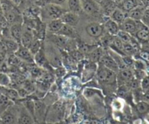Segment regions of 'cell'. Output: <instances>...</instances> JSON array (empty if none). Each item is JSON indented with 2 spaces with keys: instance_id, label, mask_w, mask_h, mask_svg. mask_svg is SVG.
<instances>
[{
  "instance_id": "obj_6",
  "label": "cell",
  "mask_w": 149,
  "mask_h": 124,
  "mask_svg": "<svg viewBox=\"0 0 149 124\" xmlns=\"http://www.w3.org/2000/svg\"><path fill=\"white\" fill-rule=\"evenodd\" d=\"M144 26L145 25L143 24L139 20H135L133 19L127 17L123 20V22L119 25V28H120V30H124V31L133 36L138 29H140Z\"/></svg>"
},
{
  "instance_id": "obj_7",
  "label": "cell",
  "mask_w": 149,
  "mask_h": 124,
  "mask_svg": "<svg viewBox=\"0 0 149 124\" xmlns=\"http://www.w3.org/2000/svg\"><path fill=\"white\" fill-rule=\"evenodd\" d=\"M134 78L135 77L132 68H122L116 73V83L118 86L127 84Z\"/></svg>"
},
{
  "instance_id": "obj_37",
  "label": "cell",
  "mask_w": 149,
  "mask_h": 124,
  "mask_svg": "<svg viewBox=\"0 0 149 124\" xmlns=\"http://www.w3.org/2000/svg\"><path fill=\"white\" fill-rule=\"evenodd\" d=\"M23 88H24L29 94H33V92L36 90V85L34 84L31 82L30 81H26L25 82H23V86H22Z\"/></svg>"
},
{
  "instance_id": "obj_39",
  "label": "cell",
  "mask_w": 149,
  "mask_h": 124,
  "mask_svg": "<svg viewBox=\"0 0 149 124\" xmlns=\"http://www.w3.org/2000/svg\"><path fill=\"white\" fill-rule=\"evenodd\" d=\"M141 22L143 23V24L145 25L146 26L148 27V24H149V8L148 7L146 8V10H144L142 17H141Z\"/></svg>"
},
{
  "instance_id": "obj_3",
  "label": "cell",
  "mask_w": 149,
  "mask_h": 124,
  "mask_svg": "<svg viewBox=\"0 0 149 124\" xmlns=\"http://www.w3.org/2000/svg\"><path fill=\"white\" fill-rule=\"evenodd\" d=\"M83 14L96 19H102L103 17L102 14L100 4L95 0H80Z\"/></svg>"
},
{
  "instance_id": "obj_36",
  "label": "cell",
  "mask_w": 149,
  "mask_h": 124,
  "mask_svg": "<svg viewBox=\"0 0 149 124\" xmlns=\"http://www.w3.org/2000/svg\"><path fill=\"white\" fill-rule=\"evenodd\" d=\"M116 36H117L124 44L130 43L131 39L133 37V36H132V35L130 34V33H127V32L122 30H119V31L118 32V33L116 34Z\"/></svg>"
},
{
  "instance_id": "obj_21",
  "label": "cell",
  "mask_w": 149,
  "mask_h": 124,
  "mask_svg": "<svg viewBox=\"0 0 149 124\" xmlns=\"http://www.w3.org/2000/svg\"><path fill=\"white\" fill-rule=\"evenodd\" d=\"M10 36L13 40L20 44L22 33H23V23H15L10 26Z\"/></svg>"
},
{
  "instance_id": "obj_19",
  "label": "cell",
  "mask_w": 149,
  "mask_h": 124,
  "mask_svg": "<svg viewBox=\"0 0 149 124\" xmlns=\"http://www.w3.org/2000/svg\"><path fill=\"white\" fill-rule=\"evenodd\" d=\"M33 61L36 63L39 68H47V67H50V65L48 62L47 59L45 55V51H44L43 46L40 49V50L38 52H36L34 55H33Z\"/></svg>"
},
{
  "instance_id": "obj_27",
  "label": "cell",
  "mask_w": 149,
  "mask_h": 124,
  "mask_svg": "<svg viewBox=\"0 0 149 124\" xmlns=\"http://www.w3.org/2000/svg\"><path fill=\"white\" fill-rule=\"evenodd\" d=\"M146 8H147V7H145L143 5L138 6L137 7H135V8L132 9V10L128 12L127 13V17H130L131 19H133L135 20H139V21H141V17H142L143 13Z\"/></svg>"
},
{
  "instance_id": "obj_20",
  "label": "cell",
  "mask_w": 149,
  "mask_h": 124,
  "mask_svg": "<svg viewBox=\"0 0 149 124\" xmlns=\"http://www.w3.org/2000/svg\"><path fill=\"white\" fill-rule=\"evenodd\" d=\"M105 52H106L105 48H103L101 46H97L93 51H91L86 57H87V59L89 62H94V63H98L100 57L103 56V55Z\"/></svg>"
},
{
  "instance_id": "obj_8",
  "label": "cell",
  "mask_w": 149,
  "mask_h": 124,
  "mask_svg": "<svg viewBox=\"0 0 149 124\" xmlns=\"http://www.w3.org/2000/svg\"><path fill=\"white\" fill-rule=\"evenodd\" d=\"M4 17H5L7 23L10 25L15 24V23H23V17L22 12L17 7H14L11 10L4 13Z\"/></svg>"
},
{
  "instance_id": "obj_14",
  "label": "cell",
  "mask_w": 149,
  "mask_h": 124,
  "mask_svg": "<svg viewBox=\"0 0 149 124\" xmlns=\"http://www.w3.org/2000/svg\"><path fill=\"white\" fill-rule=\"evenodd\" d=\"M34 103V118L35 121L40 123L42 121H45L46 114V105L42 101L36 100Z\"/></svg>"
},
{
  "instance_id": "obj_33",
  "label": "cell",
  "mask_w": 149,
  "mask_h": 124,
  "mask_svg": "<svg viewBox=\"0 0 149 124\" xmlns=\"http://www.w3.org/2000/svg\"><path fill=\"white\" fill-rule=\"evenodd\" d=\"M42 47V40L35 37L34 39H33V42L31 43V44L30 47H29V50L31 51V52L34 55L36 52H38L39 50H40V49Z\"/></svg>"
},
{
  "instance_id": "obj_44",
  "label": "cell",
  "mask_w": 149,
  "mask_h": 124,
  "mask_svg": "<svg viewBox=\"0 0 149 124\" xmlns=\"http://www.w3.org/2000/svg\"><path fill=\"white\" fill-rule=\"evenodd\" d=\"M124 1V0H115V1H116V3H119V2H121V1Z\"/></svg>"
},
{
  "instance_id": "obj_12",
  "label": "cell",
  "mask_w": 149,
  "mask_h": 124,
  "mask_svg": "<svg viewBox=\"0 0 149 124\" xmlns=\"http://www.w3.org/2000/svg\"><path fill=\"white\" fill-rule=\"evenodd\" d=\"M98 63L101 64L102 65L106 67V68L111 70V71L116 73L119 71V68L117 65V64H116V62H115L113 58L107 52H105L103 54V56L100 57Z\"/></svg>"
},
{
  "instance_id": "obj_2",
  "label": "cell",
  "mask_w": 149,
  "mask_h": 124,
  "mask_svg": "<svg viewBox=\"0 0 149 124\" xmlns=\"http://www.w3.org/2000/svg\"><path fill=\"white\" fill-rule=\"evenodd\" d=\"M95 76L100 84H103L107 87H112L117 84L116 83V73L108 69L101 64L97 63Z\"/></svg>"
},
{
  "instance_id": "obj_1",
  "label": "cell",
  "mask_w": 149,
  "mask_h": 124,
  "mask_svg": "<svg viewBox=\"0 0 149 124\" xmlns=\"http://www.w3.org/2000/svg\"><path fill=\"white\" fill-rule=\"evenodd\" d=\"M67 11L62 6L52 4H44L40 7L39 18L44 23L55 19H59L63 14Z\"/></svg>"
},
{
  "instance_id": "obj_24",
  "label": "cell",
  "mask_w": 149,
  "mask_h": 124,
  "mask_svg": "<svg viewBox=\"0 0 149 124\" xmlns=\"http://www.w3.org/2000/svg\"><path fill=\"white\" fill-rule=\"evenodd\" d=\"M134 37L140 42V44L148 42L149 39V31L148 27L144 26L140 29H138L136 33L133 35Z\"/></svg>"
},
{
  "instance_id": "obj_10",
  "label": "cell",
  "mask_w": 149,
  "mask_h": 124,
  "mask_svg": "<svg viewBox=\"0 0 149 124\" xmlns=\"http://www.w3.org/2000/svg\"><path fill=\"white\" fill-rule=\"evenodd\" d=\"M60 19H61L63 24L69 25V26L77 28L79 23H80L81 17H80L79 15L77 14V13L72 12L67 10L61 15Z\"/></svg>"
},
{
  "instance_id": "obj_31",
  "label": "cell",
  "mask_w": 149,
  "mask_h": 124,
  "mask_svg": "<svg viewBox=\"0 0 149 124\" xmlns=\"http://www.w3.org/2000/svg\"><path fill=\"white\" fill-rule=\"evenodd\" d=\"M136 110L139 114L144 116L148 113L149 110L148 103L144 101H140L136 103Z\"/></svg>"
},
{
  "instance_id": "obj_15",
  "label": "cell",
  "mask_w": 149,
  "mask_h": 124,
  "mask_svg": "<svg viewBox=\"0 0 149 124\" xmlns=\"http://www.w3.org/2000/svg\"><path fill=\"white\" fill-rule=\"evenodd\" d=\"M97 63H94V62H87L84 65V70L82 72V81L86 82V81H90V79L93 78L95 76L96 71H97Z\"/></svg>"
},
{
  "instance_id": "obj_38",
  "label": "cell",
  "mask_w": 149,
  "mask_h": 124,
  "mask_svg": "<svg viewBox=\"0 0 149 124\" xmlns=\"http://www.w3.org/2000/svg\"><path fill=\"white\" fill-rule=\"evenodd\" d=\"M140 84H141V89L143 91H148L149 89V79L148 76L142 78L140 81Z\"/></svg>"
},
{
  "instance_id": "obj_9",
  "label": "cell",
  "mask_w": 149,
  "mask_h": 124,
  "mask_svg": "<svg viewBox=\"0 0 149 124\" xmlns=\"http://www.w3.org/2000/svg\"><path fill=\"white\" fill-rule=\"evenodd\" d=\"M34 33L31 28L23 23V33L20 39V44L25 47L29 48L34 39Z\"/></svg>"
},
{
  "instance_id": "obj_26",
  "label": "cell",
  "mask_w": 149,
  "mask_h": 124,
  "mask_svg": "<svg viewBox=\"0 0 149 124\" xmlns=\"http://www.w3.org/2000/svg\"><path fill=\"white\" fill-rule=\"evenodd\" d=\"M109 17H110L111 20H113L116 23L120 25L123 22V20L127 17V13L117 7L112 12L111 14L110 15Z\"/></svg>"
},
{
  "instance_id": "obj_16",
  "label": "cell",
  "mask_w": 149,
  "mask_h": 124,
  "mask_svg": "<svg viewBox=\"0 0 149 124\" xmlns=\"http://www.w3.org/2000/svg\"><path fill=\"white\" fill-rule=\"evenodd\" d=\"M103 17H109L112 12L117 7L115 0H101L99 2Z\"/></svg>"
},
{
  "instance_id": "obj_43",
  "label": "cell",
  "mask_w": 149,
  "mask_h": 124,
  "mask_svg": "<svg viewBox=\"0 0 149 124\" xmlns=\"http://www.w3.org/2000/svg\"><path fill=\"white\" fill-rule=\"evenodd\" d=\"M3 15V12L2 10H1V4H0V16Z\"/></svg>"
},
{
  "instance_id": "obj_47",
  "label": "cell",
  "mask_w": 149,
  "mask_h": 124,
  "mask_svg": "<svg viewBox=\"0 0 149 124\" xmlns=\"http://www.w3.org/2000/svg\"><path fill=\"white\" fill-rule=\"evenodd\" d=\"M95 1H97V2L99 3V2H100V1H101V0H95Z\"/></svg>"
},
{
  "instance_id": "obj_45",
  "label": "cell",
  "mask_w": 149,
  "mask_h": 124,
  "mask_svg": "<svg viewBox=\"0 0 149 124\" xmlns=\"http://www.w3.org/2000/svg\"><path fill=\"white\" fill-rule=\"evenodd\" d=\"M33 124H41L39 122H37V121H35L34 123H33Z\"/></svg>"
},
{
  "instance_id": "obj_11",
  "label": "cell",
  "mask_w": 149,
  "mask_h": 124,
  "mask_svg": "<svg viewBox=\"0 0 149 124\" xmlns=\"http://www.w3.org/2000/svg\"><path fill=\"white\" fill-rule=\"evenodd\" d=\"M14 55L20 59L22 62H26L27 63H33V55L31 52L29 48L25 47L22 45H19V47L14 53Z\"/></svg>"
},
{
  "instance_id": "obj_32",
  "label": "cell",
  "mask_w": 149,
  "mask_h": 124,
  "mask_svg": "<svg viewBox=\"0 0 149 124\" xmlns=\"http://www.w3.org/2000/svg\"><path fill=\"white\" fill-rule=\"evenodd\" d=\"M66 3L67 0H36L34 4L39 6V7H41L44 4H52L63 7L64 4H66Z\"/></svg>"
},
{
  "instance_id": "obj_46",
  "label": "cell",
  "mask_w": 149,
  "mask_h": 124,
  "mask_svg": "<svg viewBox=\"0 0 149 124\" xmlns=\"http://www.w3.org/2000/svg\"><path fill=\"white\" fill-rule=\"evenodd\" d=\"M1 39V29H0V39Z\"/></svg>"
},
{
  "instance_id": "obj_29",
  "label": "cell",
  "mask_w": 149,
  "mask_h": 124,
  "mask_svg": "<svg viewBox=\"0 0 149 124\" xmlns=\"http://www.w3.org/2000/svg\"><path fill=\"white\" fill-rule=\"evenodd\" d=\"M15 103L7 98L3 94H0V116L7 110L8 107L14 105Z\"/></svg>"
},
{
  "instance_id": "obj_22",
  "label": "cell",
  "mask_w": 149,
  "mask_h": 124,
  "mask_svg": "<svg viewBox=\"0 0 149 124\" xmlns=\"http://www.w3.org/2000/svg\"><path fill=\"white\" fill-rule=\"evenodd\" d=\"M140 5H142L140 0H124L117 4V7L126 13Z\"/></svg>"
},
{
  "instance_id": "obj_28",
  "label": "cell",
  "mask_w": 149,
  "mask_h": 124,
  "mask_svg": "<svg viewBox=\"0 0 149 124\" xmlns=\"http://www.w3.org/2000/svg\"><path fill=\"white\" fill-rule=\"evenodd\" d=\"M67 5L68 7V11L77 13L79 15L83 14L80 0H67Z\"/></svg>"
},
{
  "instance_id": "obj_17",
  "label": "cell",
  "mask_w": 149,
  "mask_h": 124,
  "mask_svg": "<svg viewBox=\"0 0 149 124\" xmlns=\"http://www.w3.org/2000/svg\"><path fill=\"white\" fill-rule=\"evenodd\" d=\"M103 20V26H104V28L106 33L112 35V36H116L118 32L120 30L119 25L109 17H105Z\"/></svg>"
},
{
  "instance_id": "obj_30",
  "label": "cell",
  "mask_w": 149,
  "mask_h": 124,
  "mask_svg": "<svg viewBox=\"0 0 149 124\" xmlns=\"http://www.w3.org/2000/svg\"><path fill=\"white\" fill-rule=\"evenodd\" d=\"M6 44L7 48V54H14L17 48L19 47V44L13 39H2Z\"/></svg>"
},
{
  "instance_id": "obj_4",
  "label": "cell",
  "mask_w": 149,
  "mask_h": 124,
  "mask_svg": "<svg viewBox=\"0 0 149 124\" xmlns=\"http://www.w3.org/2000/svg\"><path fill=\"white\" fill-rule=\"evenodd\" d=\"M84 30L90 38L96 40H100V38L106 33L103 23L99 21L89 22L86 24Z\"/></svg>"
},
{
  "instance_id": "obj_5",
  "label": "cell",
  "mask_w": 149,
  "mask_h": 124,
  "mask_svg": "<svg viewBox=\"0 0 149 124\" xmlns=\"http://www.w3.org/2000/svg\"><path fill=\"white\" fill-rule=\"evenodd\" d=\"M15 103L0 116V124H17L19 107H15Z\"/></svg>"
},
{
  "instance_id": "obj_42",
  "label": "cell",
  "mask_w": 149,
  "mask_h": 124,
  "mask_svg": "<svg viewBox=\"0 0 149 124\" xmlns=\"http://www.w3.org/2000/svg\"><path fill=\"white\" fill-rule=\"evenodd\" d=\"M142 4V5H143L145 7H149V0H140Z\"/></svg>"
},
{
  "instance_id": "obj_41",
  "label": "cell",
  "mask_w": 149,
  "mask_h": 124,
  "mask_svg": "<svg viewBox=\"0 0 149 124\" xmlns=\"http://www.w3.org/2000/svg\"><path fill=\"white\" fill-rule=\"evenodd\" d=\"M9 1H11L15 7H18V8L20 6L23 5V3L25 2V0H9Z\"/></svg>"
},
{
  "instance_id": "obj_25",
  "label": "cell",
  "mask_w": 149,
  "mask_h": 124,
  "mask_svg": "<svg viewBox=\"0 0 149 124\" xmlns=\"http://www.w3.org/2000/svg\"><path fill=\"white\" fill-rule=\"evenodd\" d=\"M98 45L97 44H90L81 41H77V48L80 52L83 54L84 56H87L91 51H93L95 48H96Z\"/></svg>"
},
{
  "instance_id": "obj_35",
  "label": "cell",
  "mask_w": 149,
  "mask_h": 124,
  "mask_svg": "<svg viewBox=\"0 0 149 124\" xmlns=\"http://www.w3.org/2000/svg\"><path fill=\"white\" fill-rule=\"evenodd\" d=\"M11 83V77L8 73L0 72V87H10Z\"/></svg>"
},
{
  "instance_id": "obj_40",
  "label": "cell",
  "mask_w": 149,
  "mask_h": 124,
  "mask_svg": "<svg viewBox=\"0 0 149 124\" xmlns=\"http://www.w3.org/2000/svg\"><path fill=\"white\" fill-rule=\"evenodd\" d=\"M65 69L62 67V65L60 67H58L55 69V75L58 77H62L65 75Z\"/></svg>"
},
{
  "instance_id": "obj_18",
  "label": "cell",
  "mask_w": 149,
  "mask_h": 124,
  "mask_svg": "<svg viewBox=\"0 0 149 124\" xmlns=\"http://www.w3.org/2000/svg\"><path fill=\"white\" fill-rule=\"evenodd\" d=\"M56 34L61 35V36H64V37H66L71 39H76L78 38V33H77L76 27H74V26H69V25L67 24L63 25L61 30Z\"/></svg>"
},
{
  "instance_id": "obj_34",
  "label": "cell",
  "mask_w": 149,
  "mask_h": 124,
  "mask_svg": "<svg viewBox=\"0 0 149 124\" xmlns=\"http://www.w3.org/2000/svg\"><path fill=\"white\" fill-rule=\"evenodd\" d=\"M132 68L135 70H142L146 71L148 69V62L140 59H134Z\"/></svg>"
},
{
  "instance_id": "obj_13",
  "label": "cell",
  "mask_w": 149,
  "mask_h": 124,
  "mask_svg": "<svg viewBox=\"0 0 149 124\" xmlns=\"http://www.w3.org/2000/svg\"><path fill=\"white\" fill-rule=\"evenodd\" d=\"M34 118L23 105L19 106L17 124H33Z\"/></svg>"
},
{
  "instance_id": "obj_23",
  "label": "cell",
  "mask_w": 149,
  "mask_h": 124,
  "mask_svg": "<svg viewBox=\"0 0 149 124\" xmlns=\"http://www.w3.org/2000/svg\"><path fill=\"white\" fill-rule=\"evenodd\" d=\"M45 23H46V30L48 33H58L63 25L60 18L49 20Z\"/></svg>"
}]
</instances>
